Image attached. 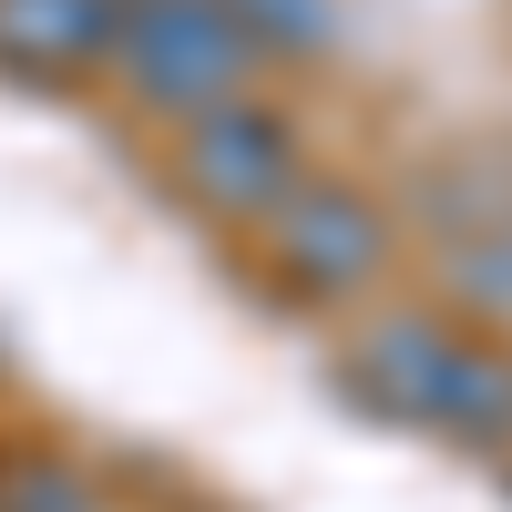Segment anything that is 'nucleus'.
Instances as JSON below:
<instances>
[{
  "label": "nucleus",
  "instance_id": "obj_1",
  "mask_svg": "<svg viewBox=\"0 0 512 512\" xmlns=\"http://www.w3.org/2000/svg\"><path fill=\"white\" fill-rule=\"evenodd\" d=\"M338 379L369 420L431 431L461 451H502L512 441V349L492 328L451 318V308H379L359 338L338 349Z\"/></svg>",
  "mask_w": 512,
  "mask_h": 512
},
{
  "label": "nucleus",
  "instance_id": "obj_2",
  "mask_svg": "<svg viewBox=\"0 0 512 512\" xmlns=\"http://www.w3.org/2000/svg\"><path fill=\"white\" fill-rule=\"evenodd\" d=\"M113 93L154 113V123H185L226 93H256L267 82V52H256V31L226 11V0H123L113 11Z\"/></svg>",
  "mask_w": 512,
  "mask_h": 512
},
{
  "label": "nucleus",
  "instance_id": "obj_3",
  "mask_svg": "<svg viewBox=\"0 0 512 512\" xmlns=\"http://www.w3.org/2000/svg\"><path fill=\"white\" fill-rule=\"evenodd\" d=\"M256 246H267V267H277L287 297H308V308H349V297H369L379 277H390L400 226H390V205H379L369 185L308 164V175H297V195L277 205L267 226H256Z\"/></svg>",
  "mask_w": 512,
  "mask_h": 512
},
{
  "label": "nucleus",
  "instance_id": "obj_4",
  "mask_svg": "<svg viewBox=\"0 0 512 512\" xmlns=\"http://www.w3.org/2000/svg\"><path fill=\"white\" fill-rule=\"evenodd\" d=\"M297 175H308V144H297L287 103H267V93H226L175 123V185L226 226H267L297 195Z\"/></svg>",
  "mask_w": 512,
  "mask_h": 512
},
{
  "label": "nucleus",
  "instance_id": "obj_5",
  "mask_svg": "<svg viewBox=\"0 0 512 512\" xmlns=\"http://www.w3.org/2000/svg\"><path fill=\"white\" fill-rule=\"evenodd\" d=\"M123 0H0V72L11 82H82L113 52Z\"/></svg>",
  "mask_w": 512,
  "mask_h": 512
},
{
  "label": "nucleus",
  "instance_id": "obj_6",
  "mask_svg": "<svg viewBox=\"0 0 512 512\" xmlns=\"http://www.w3.org/2000/svg\"><path fill=\"white\" fill-rule=\"evenodd\" d=\"M441 308L472 318V328H512V195L472 205V226L441 236Z\"/></svg>",
  "mask_w": 512,
  "mask_h": 512
},
{
  "label": "nucleus",
  "instance_id": "obj_7",
  "mask_svg": "<svg viewBox=\"0 0 512 512\" xmlns=\"http://www.w3.org/2000/svg\"><path fill=\"white\" fill-rule=\"evenodd\" d=\"M226 11L256 31V52L277 62H328L338 41H349V0H226Z\"/></svg>",
  "mask_w": 512,
  "mask_h": 512
},
{
  "label": "nucleus",
  "instance_id": "obj_8",
  "mask_svg": "<svg viewBox=\"0 0 512 512\" xmlns=\"http://www.w3.org/2000/svg\"><path fill=\"white\" fill-rule=\"evenodd\" d=\"M0 512H113V492L62 451H21L0 461Z\"/></svg>",
  "mask_w": 512,
  "mask_h": 512
}]
</instances>
